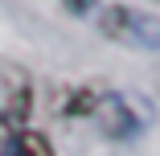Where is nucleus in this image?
<instances>
[{"mask_svg":"<svg viewBox=\"0 0 160 156\" xmlns=\"http://www.w3.org/2000/svg\"><path fill=\"white\" fill-rule=\"evenodd\" d=\"M4 156H53V148H49V140L37 136V132H21V136L4 148Z\"/></svg>","mask_w":160,"mask_h":156,"instance_id":"7ed1b4c3","label":"nucleus"},{"mask_svg":"<svg viewBox=\"0 0 160 156\" xmlns=\"http://www.w3.org/2000/svg\"><path fill=\"white\" fill-rule=\"evenodd\" d=\"M103 33L127 45H144V49H160V17L136 13V8H107L103 13Z\"/></svg>","mask_w":160,"mask_h":156,"instance_id":"f257e3e1","label":"nucleus"},{"mask_svg":"<svg viewBox=\"0 0 160 156\" xmlns=\"http://www.w3.org/2000/svg\"><path fill=\"white\" fill-rule=\"evenodd\" d=\"M94 119H99V128L107 136H115V140L136 132V115H132V107H127L123 95H103L99 103H94Z\"/></svg>","mask_w":160,"mask_h":156,"instance_id":"f03ea898","label":"nucleus"}]
</instances>
